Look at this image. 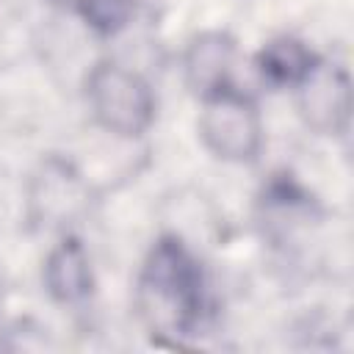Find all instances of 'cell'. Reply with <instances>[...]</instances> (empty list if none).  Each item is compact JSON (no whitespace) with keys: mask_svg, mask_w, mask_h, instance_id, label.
Segmentation results:
<instances>
[{"mask_svg":"<svg viewBox=\"0 0 354 354\" xmlns=\"http://www.w3.org/2000/svg\"><path fill=\"white\" fill-rule=\"evenodd\" d=\"M136 304L155 335L185 337L196 329L205 307L202 268L177 238H160L138 274Z\"/></svg>","mask_w":354,"mask_h":354,"instance_id":"cell-1","label":"cell"},{"mask_svg":"<svg viewBox=\"0 0 354 354\" xmlns=\"http://www.w3.org/2000/svg\"><path fill=\"white\" fill-rule=\"evenodd\" d=\"M86 94L97 124L116 136H141L155 119V97L149 83L113 61H102L86 80Z\"/></svg>","mask_w":354,"mask_h":354,"instance_id":"cell-2","label":"cell"},{"mask_svg":"<svg viewBox=\"0 0 354 354\" xmlns=\"http://www.w3.org/2000/svg\"><path fill=\"white\" fill-rule=\"evenodd\" d=\"M199 136L205 147L230 163L254 160L263 147V122L257 105L224 86L205 97V108L199 116Z\"/></svg>","mask_w":354,"mask_h":354,"instance_id":"cell-3","label":"cell"},{"mask_svg":"<svg viewBox=\"0 0 354 354\" xmlns=\"http://www.w3.org/2000/svg\"><path fill=\"white\" fill-rule=\"evenodd\" d=\"M299 113L315 133H343L351 116V80L337 64H321L299 83Z\"/></svg>","mask_w":354,"mask_h":354,"instance_id":"cell-4","label":"cell"},{"mask_svg":"<svg viewBox=\"0 0 354 354\" xmlns=\"http://www.w3.org/2000/svg\"><path fill=\"white\" fill-rule=\"evenodd\" d=\"M44 288L61 304L83 301L94 288L88 252L77 238H64L44 260Z\"/></svg>","mask_w":354,"mask_h":354,"instance_id":"cell-5","label":"cell"},{"mask_svg":"<svg viewBox=\"0 0 354 354\" xmlns=\"http://www.w3.org/2000/svg\"><path fill=\"white\" fill-rule=\"evenodd\" d=\"M235 58V41L227 33L210 30L196 36L185 50V80L188 86L207 97L227 86V75Z\"/></svg>","mask_w":354,"mask_h":354,"instance_id":"cell-6","label":"cell"},{"mask_svg":"<svg viewBox=\"0 0 354 354\" xmlns=\"http://www.w3.org/2000/svg\"><path fill=\"white\" fill-rule=\"evenodd\" d=\"M315 66V55L290 36H279L268 41L257 55L260 75L274 86H299L304 75Z\"/></svg>","mask_w":354,"mask_h":354,"instance_id":"cell-7","label":"cell"},{"mask_svg":"<svg viewBox=\"0 0 354 354\" xmlns=\"http://www.w3.org/2000/svg\"><path fill=\"white\" fill-rule=\"evenodd\" d=\"M33 202L41 205V216L47 218H69L80 207L77 194V177L64 163H47L44 166V183L33 194Z\"/></svg>","mask_w":354,"mask_h":354,"instance_id":"cell-8","label":"cell"},{"mask_svg":"<svg viewBox=\"0 0 354 354\" xmlns=\"http://www.w3.org/2000/svg\"><path fill=\"white\" fill-rule=\"evenodd\" d=\"M80 17L102 36H113L136 17V0H80Z\"/></svg>","mask_w":354,"mask_h":354,"instance_id":"cell-9","label":"cell"}]
</instances>
